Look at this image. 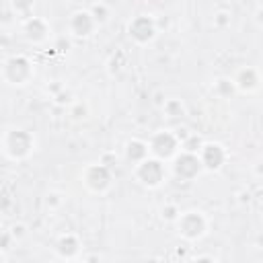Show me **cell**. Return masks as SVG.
<instances>
[{
  "instance_id": "obj_2",
  "label": "cell",
  "mask_w": 263,
  "mask_h": 263,
  "mask_svg": "<svg viewBox=\"0 0 263 263\" xmlns=\"http://www.w3.org/2000/svg\"><path fill=\"white\" fill-rule=\"evenodd\" d=\"M177 228H179V234L187 240H197L205 234L208 230V222H205V216L201 212H185L177 218Z\"/></svg>"
},
{
  "instance_id": "obj_3",
  "label": "cell",
  "mask_w": 263,
  "mask_h": 263,
  "mask_svg": "<svg viewBox=\"0 0 263 263\" xmlns=\"http://www.w3.org/2000/svg\"><path fill=\"white\" fill-rule=\"evenodd\" d=\"M164 164L160 158H144L142 162H138L136 166V179L146 185V187H158L162 181H164Z\"/></svg>"
},
{
  "instance_id": "obj_18",
  "label": "cell",
  "mask_w": 263,
  "mask_h": 263,
  "mask_svg": "<svg viewBox=\"0 0 263 263\" xmlns=\"http://www.w3.org/2000/svg\"><path fill=\"white\" fill-rule=\"evenodd\" d=\"M201 146H203V144H201V138L195 136V134L183 140V150H185V152H193V154H197V152L201 150Z\"/></svg>"
},
{
  "instance_id": "obj_5",
  "label": "cell",
  "mask_w": 263,
  "mask_h": 263,
  "mask_svg": "<svg viewBox=\"0 0 263 263\" xmlns=\"http://www.w3.org/2000/svg\"><path fill=\"white\" fill-rule=\"evenodd\" d=\"M4 80L10 82V84H25L31 74H33V68H31V62L25 58V55H12L4 62Z\"/></svg>"
},
{
  "instance_id": "obj_21",
  "label": "cell",
  "mask_w": 263,
  "mask_h": 263,
  "mask_svg": "<svg viewBox=\"0 0 263 263\" xmlns=\"http://www.w3.org/2000/svg\"><path fill=\"white\" fill-rule=\"evenodd\" d=\"M257 18H259V23H263V10H259V14H257Z\"/></svg>"
},
{
  "instance_id": "obj_20",
  "label": "cell",
  "mask_w": 263,
  "mask_h": 263,
  "mask_svg": "<svg viewBox=\"0 0 263 263\" xmlns=\"http://www.w3.org/2000/svg\"><path fill=\"white\" fill-rule=\"evenodd\" d=\"M181 214L177 212V208L175 205H166L164 210H162V218H166V220H177Z\"/></svg>"
},
{
  "instance_id": "obj_12",
  "label": "cell",
  "mask_w": 263,
  "mask_h": 263,
  "mask_svg": "<svg viewBox=\"0 0 263 263\" xmlns=\"http://www.w3.org/2000/svg\"><path fill=\"white\" fill-rule=\"evenodd\" d=\"M55 251H58V255L62 259H74L78 255V251H80V242H78V238L74 234H66V236H62L58 240Z\"/></svg>"
},
{
  "instance_id": "obj_14",
  "label": "cell",
  "mask_w": 263,
  "mask_h": 263,
  "mask_svg": "<svg viewBox=\"0 0 263 263\" xmlns=\"http://www.w3.org/2000/svg\"><path fill=\"white\" fill-rule=\"evenodd\" d=\"M234 82H236V86L240 90H253L259 84V76H257V72L253 68H245V70L238 72V76L234 78Z\"/></svg>"
},
{
  "instance_id": "obj_13",
  "label": "cell",
  "mask_w": 263,
  "mask_h": 263,
  "mask_svg": "<svg viewBox=\"0 0 263 263\" xmlns=\"http://www.w3.org/2000/svg\"><path fill=\"white\" fill-rule=\"evenodd\" d=\"M148 152H150V146L144 144V142H140V140H132L125 146V156L132 162H142L144 158H148Z\"/></svg>"
},
{
  "instance_id": "obj_16",
  "label": "cell",
  "mask_w": 263,
  "mask_h": 263,
  "mask_svg": "<svg viewBox=\"0 0 263 263\" xmlns=\"http://www.w3.org/2000/svg\"><path fill=\"white\" fill-rule=\"evenodd\" d=\"M164 111H166L171 117H181V115L185 113V107H183V103H181L179 99H168V101L164 103Z\"/></svg>"
},
{
  "instance_id": "obj_10",
  "label": "cell",
  "mask_w": 263,
  "mask_h": 263,
  "mask_svg": "<svg viewBox=\"0 0 263 263\" xmlns=\"http://www.w3.org/2000/svg\"><path fill=\"white\" fill-rule=\"evenodd\" d=\"M95 25H97V21H95L92 12H88V10H78L70 16V31L76 37H88L95 31Z\"/></svg>"
},
{
  "instance_id": "obj_7",
  "label": "cell",
  "mask_w": 263,
  "mask_h": 263,
  "mask_svg": "<svg viewBox=\"0 0 263 263\" xmlns=\"http://www.w3.org/2000/svg\"><path fill=\"white\" fill-rule=\"evenodd\" d=\"M173 168H175V175H177L179 179L189 181V179H193V177L199 175V171L203 168V164H201V158H199L197 154H193V152H185V150H183V152L175 158Z\"/></svg>"
},
{
  "instance_id": "obj_11",
  "label": "cell",
  "mask_w": 263,
  "mask_h": 263,
  "mask_svg": "<svg viewBox=\"0 0 263 263\" xmlns=\"http://www.w3.org/2000/svg\"><path fill=\"white\" fill-rule=\"evenodd\" d=\"M23 33H25V37H27L29 41L39 43V41H43V39L47 37L49 27H47V23H45L43 18H39V16H31V18L25 21Z\"/></svg>"
},
{
  "instance_id": "obj_4",
  "label": "cell",
  "mask_w": 263,
  "mask_h": 263,
  "mask_svg": "<svg viewBox=\"0 0 263 263\" xmlns=\"http://www.w3.org/2000/svg\"><path fill=\"white\" fill-rule=\"evenodd\" d=\"M111 179H113L111 168H109L105 162L88 164V166L84 168V173H82V181H84V185H86L90 191H95V193H103L105 189H109Z\"/></svg>"
},
{
  "instance_id": "obj_8",
  "label": "cell",
  "mask_w": 263,
  "mask_h": 263,
  "mask_svg": "<svg viewBox=\"0 0 263 263\" xmlns=\"http://www.w3.org/2000/svg\"><path fill=\"white\" fill-rule=\"evenodd\" d=\"M127 31H129V37H132L134 41H138V43H148V41L154 37L156 27H154V21H152L150 16L142 14V16H136V18L129 23Z\"/></svg>"
},
{
  "instance_id": "obj_9",
  "label": "cell",
  "mask_w": 263,
  "mask_h": 263,
  "mask_svg": "<svg viewBox=\"0 0 263 263\" xmlns=\"http://www.w3.org/2000/svg\"><path fill=\"white\" fill-rule=\"evenodd\" d=\"M199 158H201L203 168L218 171L226 160V152H224V148L220 144H203L201 150H199Z\"/></svg>"
},
{
  "instance_id": "obj_15",
  "label": "cell",
  "mask_w": 263,
  "mask_h": 263,
  "mask_svg": "<svg viewBox=\"0 0 263 263\" xmlns=\"http://www.w3.org/2000/svg\"><path fill=\"white\" fill-rule=\"evenodd\" d=\"M234 88H236V82L234 80H230V78H220L218 82H216V86H214V90H216V95H220V97H230L232 92H234Z\"/></svg>"
},
{
  "instance_id": "obj_17",
  "label": "cell",
  "mask_w": 263,
  "mask_h": 263,
  "mask_svg": "<svg viewBox=\"0 0 263 263\" xmlns=\"http://www.w3.org/2000/svg\"><path fill=\"white\" fill-rule=\"evenodd\" d=\"M12 8L16 14L31 18V10H33V0H12Z\"/></svg>"
},
{
  "instance_id": "obj_6",
  "label": "cell",
  "mask_w": 263,
  "mask_h": 263,
  "mask_svg": "<svg viewBox=\"0 0 263 263\" xmlns=\"http://www.w3.org/2000/svg\"><path fill=\"white\" fill-rule=\"evenodd\" d=\"M148 146H150V152L156 158L166 160V158H171V156L177 154V150H179V138L175 134H171V132H158V134L152 136V140H150Z\"/></svg>"
},
{
  "instance_id": "obj_19",
  "label": "cell",
  "mask_w": 263,
  "mask_h": 263,
  "mask_svg": "<svg viewBox=\"0 0 263 263\" xmlns=\"http://www.w3.org/2000/svg\"><path fill=\"white\" fill-rule=\"evenodd\" d=\"M90 12H92V16H95V21H97V23L107 21V8H105L103 4H95Z\"/></svg>"
},
{
  "instance_id": "obj_1",
  "label": "cell",
  "mask_w": 263,
  "mask_h": 263,
  "mask_svg": "<svg viewBox=\"0 0 263 263\" xmlns=\"http://www.w3.org/2000/svg\"><path fill=\"white\" fill-rule=\"evenodd\" d=\"M33 146H35V140H33V136H31L29 132H25V129H10V132H6V136H4V152H6L10 158H14V160L27 158V156L31 154Z\"/></svg>"
},
{
  "instance_id": "obj_22",
  "label": "cell",
  "mask_w": 263,
  "mask_h": 263,
  "mask_svg": "<svg viewBox=\"0 0 263 263\" xmlns=\"http://www.w3.org/2000/svg\"><path fill=\"white\" fill-rule=\"evenodd\" d=\"M259 199H261V201H263V189H261V191H259Z\"/></svg>"
}]
</instances>
